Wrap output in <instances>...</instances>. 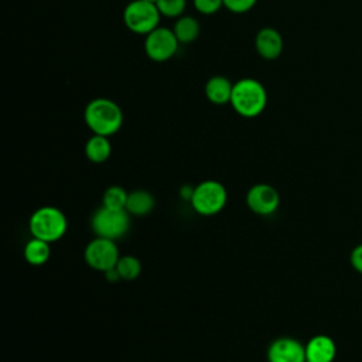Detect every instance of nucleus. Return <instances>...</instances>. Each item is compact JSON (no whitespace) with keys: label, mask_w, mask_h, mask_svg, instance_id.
<instances>
[{"label":"nucleus","mask_w":362,"mask_h":362,"mask_svg":"<svg viewBox=\"0 0 362 362\" xmlns=\"http://www.w3.org/2000/svg\"><path fill=\"white\" fill-rule=\"evenodd\" d=\"M246 204L249 209L257 215H272L280 205V195L270 184H255L246 194Z\"/></svg>","instance_id":"9"},{"label":"nucleus","mask_w":362,"mask_h":362,"mask_svg":"<svg viewBox=\"0 0 362 362\" xmlns=\"http://www.w3.org/2000/svg\"><path fill=\"white\" fill-rule=\"evenodd\" d=\"M173 31L181 44H188L199 35V23L191 16H181L177 18Z\"/></svg>","instance_id":"17"},{"label":"nucleus","mask_w":362,"mask_h":362,"mask_svg":"<svg viewBox=\"0 0 362 362\" xmlns=\"http://www.w3.org/2000/svg\"><path fill=\"white\" fill-rule=\"evenodd\" d=\"M83 119L93 134L109 137L120 130L123 124V112L115 100L96 98L86 105Z\"/></svg>","instance_id":"1"},{"label":"nucleus","mask_w":362,"mask_h":362,"mask_svg":"<svg viewBox=\"0 0 362 362\" xmlns=\"http://www.w3.org/2000/svg\"><path fill=\"white\" fill-rule=\"evenodd\" d=\"M257 0H223V7H226L230 13L243 14L255 7Z\"/></svg>","instance_id":"22"},{"label":"nucleus","mask_w":362,"mask_h":362,"mask_svg":"<svg viewBox=\"0 0 362 362\" xmlns=\"http://www.w3.org/2000/svg\"><path fill=\"white\" fill-rule=\"evenodd\" d=\"M232 89H233V83L226 76H222V75L211 76L204 86L206 99L214 105L229 103L232 96Z\"/></svg>","instance_id":"13"},{"label":"nucleus","mask_w":362,"mask_h":362,"mask_svg":"<svg viewBox=\"0 0 362 362\" xmlns=\"http://www.w3.org/2000/svg\"><path fill=\"white\" fill-rule=\"evenodd\" d=\"M192 191H194V188H191V187H188V185H184V187H181L180 194H181V197H182L184 199H191Z\"/></svg>","instance_id":"25"},{"label":"nucleus","mask_w":362,"mask_h":362,"mask_svg":"<svg viewBox=\"0 0 362 362\" xmlns=\"http://www.w3.org/2000/svg\"><path fill=\"white\" fill-rule=\"evenodd\" d=\"M105 276H106V280H107V281H112V283H116V281L122 280L119 272L116 270V267L106 270V272H105Z\"/></svg>","instance_id":"24"},{"label":"nucleus","mask_w":362,"mask_h":362,"mask_svg":"<svg viewBox=\"0 0 362 362\" xmlns=\"http://www.w3.org/2000/svg\"><path fill=\"white\" fill-rule=\"evenodd\" d=\"M116 270L119 272L122 280L132 281L140 276L141 263L137 257H134L132 255H124V256H120V259L116 264Z\"/></svg>","instance_id":"19"},{"label":"nucleus","mask_w":362,"mask_h":362,"mask_svg":"<svg viewBox=\"0 0 362 362\" xmlns=\"http://www.w3.org/2000/svg\"><path fill=\"white\" fill-rule=\"evenodd\" d=\"M112 154V144L109 141V137L93 134L88 139L85 144V156L89 161L102 164L105 163Z\"/></svg>","instance_id":"14"},{"label":"nucleus","mask_w":362,"mask_h":362,"mask_svg":"<svg viewBox=\"0 0 362 362\" xmlns=\"http://www.w3.org/2000/svg\"><path fill=\"white\" fill-rule=\"evenodd\" d=\"M90 226L96 236L116 240L129 230L130 214L126 209H110L102 205L93 212Z\"/></svg>","instance_id":"5"},{"label":"nucleus","mask_w":362,"mask_h":362,"mask_svg":"<svg viewBox=\"0 0 362 362\" xmlns=\"http://www.w3.org/2000/svg\"><path fill=\"white\" fill-rule=\"evenodd\" d=\"M129 192L120 185H110L105 189L102 205L110 209H126Z\"/></svg>","instance_id":"18"},{"label":"nucleus","mask_w":362,"mask_h":362,"mask_svg":"<svg viewBox=\"0 0 362 362\" xmlns=\"http://www.w3.org/2000/svg\"><path fill=\"white\" fill-rule=\"evenodd\" d=\"M28 228L33 238H38L51 243L59 240L65 235L68 229V221L59 208L47 205L33 212L28 221Z\"/></svg>","instance_id":"3"},{"label":"nucleus","mask_w":362,"mask_h":362,"mask_svg":"<svg viewBox=\"0 0 362 362\" xmlns=\"http://www.w3.org/2000/svg\"><path fill=\"white\" fill-rule=\"evenodd\" d=\"M161 13L156 3L144 0H133L123 10L124 25L136 34L147 35L150 31L158 27Z\"/></svg>","instance_id":"6"},{"label":"nucleus","mask_w":362,"mask_h":362,"mask_svg":"<svg viewBox=\"0 0 362 362\" xmlns=\"http://www.w3.org/2000/svg\"><path fill=\"white\" fill-rule=\"evenodd\" d=\"M192 3L195 10L204 16L215 14L223 6V0H192Z\"/></svg>","instance_id":"21"},{"label":"nucleus","mask_w":362,"mask_h":362,"mask_svg":"<svg viewBox=\"0 0 362 362\" xmlns=\"http://www.w3.org/2000/svg\"><path fill=\"white\" fill-rule=\"evenodd\" d=\"M154 205H156V199L151 195V192H148L146 189H136V191L129 192L126 211L130 215L144 216L154 209Z\"/></svg>","instance_id":"15"},{"label":"nucleus","mask_w":362,"mask_h":362,"mask_svg":"<svg viewBox=\"0 0 362 362\" xmlns=\"http://www.w3.org/2000/svg\"><path fill=\"white\" fill-rule=\"evenodd\" d=\"M269 362H305V345L290 337L274 339L267 349Z\"/></svg>","instance_id":"10"},{"label":"nucleus","mask_w":362,"mask_h":362,"mask_svg":"<svg viewBox=\"0 0 362 362\" xmlns=\"http://www.w3.org/2000/svg\"><path fill=\"white\" fill-rule=\"evenodd\" d=\"M156 6L161 16L170 18H178L182 16L187 7V0H157Z\"/></svg>","instance_id":"20"},{"label":"nucleus","mask_w":362,"mask_h":362,"mask_svg":"<svg viewBox=\"0 0 362 362\" xmlns=\"http://www.w3.org/2000/svg\"><path fill=\"white\" fill-rule=\"evenodd\" d=\"M144 1H150V3H156L157 0H144Z\"/></svg>","instance_id":"26"},{"label":"nucleus","mask_w":362,"mask_h":362,"mask_svg":"<svg viewBox=\"0 0 362 362\" xmlns=\"http://www.w3.org/2000/svg\"><path fill=\"white\" fill-rule=\"evenodd\" d=\"M229 103L239 116L252 119L263 113L267 105V92L257 79L242 78L233 83Z\"/></svg>","instance_id":"2"},{"label":"nucleus","mask_w":362,"mask_h":362,"mask_svg":"<svg viewBox=\"0 0 362 362\" xmlns=\"http://www.w3.org/2000/svg\"><path fill=\"white\" fill-rule=\"evenodd\" d=\"M23 255L27 263L33 266H41L48 262L51 256V247L48 242L38 238H33L25 243Z\"/></svg>","instance_id":"16"},{"label":"nucleus","mask_w":362,"mask_h":362,"mask_svg":"<svg viewBox=\"0 0 362 362\" xmlns=\"http://www.w3.org/2000/svg\"><path fill=\"white\" fill-rule=\"evenodd\" d=\"M283 37L276 28L264 27L259 30L255 37V48L263 59H277L283 52Z\"/></svg>","instance_id":"11"},{"label":"nucleus","mask_w":362,"mask_h":362,"mask_svg":"<svg viewBox=\"0 0 362 362\" xmlns=\"http://www.w3.org/2000/svg\"><path fill=\"white\" fill-rule=\"evenodd\" d=\"M335 355V341L328 335H314L305 344V362H332Z\"/></svg>","instance_id":"12"},{"label":"nucleus","mask_w":362,"mask_h":362,"mask_svg":"<svg viewBox=\"0 0 362 362\" xmlns=\"http://www.w3.org/2000/svg\"><path fill=\"white\" fill-rule=\"evenodd\" d=\"M349 260H351V266L362 274V243L356 245L352 252H351V256H349Z\"/></svg>","instance_id":"23"},{"label":"nucleus","mask_w":362,"mask_h":362,"mask_svg":"<svg viewBox=\"0 0 362 362\" xmlns=\"http://www.w3.org/2000/svg\"><path fill=\"white\" fill-rule=\"evenodd\" d=\"M195 212L204 216L219 214L228 202V191L223 184L215 180H206L194 187L189 199Z\"/></svg>","instance_id":"4"},{"label":"nucleus","mask_w":362,"mask_h":362,"mask_svg":"<svg viewBox=\"0 0 362 362\" xmlns=\"http://www.w3.org/2000/svg\"><path fill=\"white\" fill-rule=\"evenodd\" d=\"M83 257L90 269L105 273L106 270L116 267L120 253L115 240L96 236L86 245Z\"/></svg>","instance_id":"7"},{"label":"nucleus","mask_w":362,"mask_h":362,"mask_svg":"<svg viewBox=\"0 0 362 362\" xmlns=\"http://www.w3.org/2000/svg\"><path fill=\"white\" fill-rule=\"evenodd\" d=\"M180 41L173 30L167 27H157L146 35L144 52L154 62H165L174 57Z\"/></svg>","instance_id":"8"}]
</instances>
